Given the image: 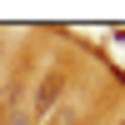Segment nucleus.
Listing matches in <instances>:
<instances>
[{
	"mask_svg": "<svg viewBox=\"0 0 125 125\" xmlns=\"http://www.w3.org/2000/svg\"><path fill=\"white\" fill-rule=\"evenodd\" d=\"M60 90H65V80H60V75H45V85H40V100H35V110H40V115L50 110V100H55Z\"/></svg>",
	"mask_w": 125,
	"mask_h": 125,
	"instance_id": "nucleus-1",
	"label": "nucleus"
}]
</instances>
